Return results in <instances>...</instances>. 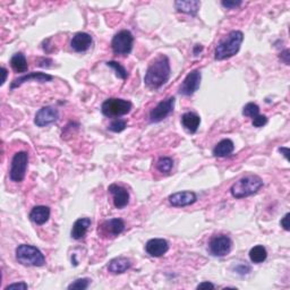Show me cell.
I'll use <instances>...</instances> for the list:
<instances>
[{"label": "cell", "mask_w": 290, "mask_h": 290, "mask_svg": "<svg viewBox=\"0 0 290 290\" xmlns=\"http://www.w3.org/2000/svg\"><path fill=\"white\" fill-rule=\"evenodd\" d=\"M170 62L166 55H160L148 68L144 76V83L149 89L158 90L166 84L170 77Z\"/></svg>", "instance_id": "cell-1"}, {"label": "cell", "mask_w": 290, "mask_h": 290, "mask_svg": "<svg viewBox=\"0 0 290 290\" xmlns=\"http://www.w3.org/2000/svg\"><path fill=\"white\" fill-rule=\"evenodd\" d=\"M244 41V34L240 31H231L218 43L214 51L215 60H224L231 58L240 50Z\"/></svg>", "instance_id": "cell-2"}, {"label": "cell", "mask_w": 290, "mask_h": 290, "mask_svg": "<svg viewBox=\"0 0 290 290\" xmlns=\"http://www.w3.org/2000/svg\"><path fill=\"white\" fill-rule=\"evenodd\" d=\"M263 180L256 175L245 176L231 186L230 193L235 198L248 197L263 187Z\"/></svg>", "instance_id": "cell-3"}, {"label": "cell", "mask_w": 290, "mask_h": 290, "mask_svg": "<svg viewBox=\"0 0 290 290\" xmlns=\"http://www.w3.org/2000/svg\"><path fill=\"white\" fill-rule=\"evenodd\" d=\"M16 259L25 266H43L46 264V257L41 250L28 244H22L16 248Z\"/></svg>", "instance_id": "cell-4"}, {"label": "cell", "mask_w": 290, "mask_h": 290, "mask_svg": "<svg viewBox=\"0 0 290 290\" xmlns=\"http://www.w3.org/2000/svg\"><path fill=\"white\" fill-rule=\"evenodd\" d=\"M132 102L124 99L110 98L102 103L101 111L102 114L109 118H117V117H122L131 112L132 110Z\"/></svg>", "instance_id": "cell-5"}, {"label": "cell", "mask_w": 290, "mask_h": 290, "mask_svg": "<svg viewBox=\"0 0 290 290\" xmlns=\"http://www.w3.org/2000/svg\"><path fill=\"white\" fill-rule=\"evenodd\" d=\"M29 163V154L25 151L17 152L12 160L10 178L14 183H21L27 175V169Z\"/></svg>", "instance_id": "cell-6"}, {"label": "cell", "mask_w": 290, "mask_h": 290, "mask_svg": "<svg viewBox=\"0 0 290 290\" xmlns=\"http://www.w3.org/2000/svg\"><path fill=\"white\" fill-rule=\"evenodd\" d=\"M134 45V37L133 34L123 30L116 34L111 41V48L115 55L119 56H127L132 53Z\"/></svg>", "instance_id": "cell-7"}, {"label": "cell", "mask_w": 290, "mask_h": 290, "mask_svg": "<svg viewBox=\"0 0 290 290\" xmlns=\"http://www.w3.org/2000/svg\"><path fill=\"white\" fill-rule=\"evenodd\" d=\"M232 249L231 238L226 235H219L212 237L209 241V252L213 256H226Z\"/></svg>", "instance_id": "cell-8"}, {"label": "cell", "mask_w": 290, "mask_h": 290, "mask_svg": "<svg viewBox=\"0 0 290 290\" xmlns=\"http://www.w3.org/2000/svg\"><path fill=\"white\" fill-rule=\"evenodd\" d=\"M175 98L170 97L167 100H163L159 102L157 107H154L150 112V120L151 123H160L163 119H166L167 117L172 114L175 109Z\"/></svg>", "instance_id": "cell-9"}, {"label": "cell", "mask_w": 290, "mask_h": 290, "mask_svg": "<svg viewBox=\"0 0 290 290\" xmlns=\"http://www.w3.org/2000/svg\"><path fill=\"white\" fill-rule=\"evenodd\" d=\"M202 80V74L198 69H194L189 73V74L185 77L183 83H181L179 88V93L185 95V97H190L196 91L200 89Z\"/></svg>", "instance_id": "cell-10"}, {"label": "cell", "mask_w": 290, "mask_h": 290, "mask_svg": "<svg viewBox=\"0 0 290 290\" xmlns=\"http://www.w3.org/2000/svg\"><path fill=\"white\" fill-rule=\"evenodd\" d=\"M59 119V111L57 108L53 106H47L41 108L37 112L36 118H34V124L38 127H45L48 125H51L57 122Z\"/></svg>", "instance_id": "cell-11"}, {"label": "cell", "mask_w": 290, "mask_h": 290, "mask_svg": "<svg viewBox=\"0 0 290 290\" xmlns=\"http://www.w3.org/2000/svg\"><path fill=\"white\" fill-rule=\"evenodd\" d=\"M53 80H54V77L49 74H46V73L32 72V73H29V74L22 75L19 77V79H15L14 81H13L11 84V90H15L17 88H20L22 84L27 83V82H30V81L39 82V83H46V82H50Z\"/></svg>", "instance_id": "cell-12"}, {"label": "cell", "mask_w": 290, "mask_h": 290, "mask_svg": "<svg viewBox=\"0 0 290 290\" xmlns=\"http://www.w3.org/2000/svg\"><path fill=\"white\" fill-rule=\"evenodd\" d=\"M169 203L175 207H184L194 204L197 201V196L194 192L186 190V192H178L171 194L168 197Z\"/></svg>", "instance_id": "cell-13"}, {"label": "cell", "mask_w": 290, "mask_h": 290, "mask_svg": "<svg viewBox=\"0 0 290 290\" xmlns=\"http://www.w3.org/2000/svg\"><path fill=\"white\" fill-rule=\"evenodd\" d=\"M169 243L162 238H153L150 239L145 245V250L150 256L161 257L168 252Z\"/></svg>", "instance_id": "cell-14"}, {"label": "cell", "mask_w": 290, "mask_h": 290, "mask_svg": "<svg viewBox=\"0 0 290 290\" xmlns=\"http://www.w3.org/2000/svg\"><path fill=\"white\" fill-rule=\"evenodd\" d=\"M108 190L114 198V205L117 209H123L126 206L129 202V193L126 188L122 187V186L117 184H111Z\"/></svg>", "instance_id": "cell-15"}, {"label": "cell", "mask_w": 290, "mask_h": 290, "mask_svg": "<svg viewBox=\"0 0 290 290\" xmlns=\"http://www.w3.org/2000/svg\"><path fill=\"white\" fill-rule=\"evenodd\" d=\"M92 42L93 39L89 33L79 32L73 37L71 41V47L73 50L76 51V53H84V51L88 50L91 47Z\"/></svg>", "instance_id": "cell-16"}, {"label": "cell", "mask_w": 290, "mask_h": 290, "mask_svg": "<svg viewBox=\"0 0 290 290\" xmlns=\"http://www.w3.org/2000/svg\"><path fill=\"white\" fill-rule=\"evenodd\" d=\"M101 230L106 233V235L111 236H118L125 230V222L124 220L119 218L110 219L101 224Z\"/></svg>", "instance_id": "cell-17"}, {"label": "cell", "mask_w": 290, "mask_h": 290, "mask_svg": "<svg viewBox=\"0 0 290 290\" xmlns=\"http://www.w3.org/2000/svg\"><path fill=\"white\" fill-rule=\"evenodd\" d=\"M50 213L51 211L48 206L38 205L36 207H33L32 211L30 212V219H31V221H33L36 224L42 226V224H45L48 220H49Z\"/></svg>", "instance_id": "cell-18"}, {"label": "cell", "mask_w": 290, "mask_h": 290, "mask_svg": "<svg viewBox=\"0 0 290 290\" xmlns=\"http://www.w3.org/2000/svg\"><path fill=\"white\" fill-rule=\"evenodd\" d=\"M200 124L201 118L195 112H186V114L181 116V125H183V127L190 134L197 132Z\"/></svg>", "instance_id": "cell-19"}, {"label": "cell", "mask_w": 290, "mask_h": 290, "mask_svg": "<svg viewBox=\"0 0 290 290\" xmlns=\"http://www.w3.org/2000/svg\"><path fill=\"white\" fill-rule=\"evenodd\" d=\"M91 223H92V221H91L90 218H81L76 220L72 228V238H74L76 240L82 239L86 235V232H88Z\"/></svg>", "instance_id": "cell-20"}, {"label": "cell", "mask_w": 290, "mask_h": 290, "mask_svg": "<svg viewBox=\"0 0 290 290\" xmlns=\"http://www.w3.org/2000/svg\"><path fill=\"white\" fill-rule=\"evenodd\" d=\"M132 263L126 257H117L111 259L108 264V270L114 274H120L126 272L128 269H131Z\"/></svg>", "instance_id": "cell-21"}, {"label": "cell", "mask_w": 290, "mask_h": 290, "mask_svg": "<svg viewBox=\"0 0 290 290\" xmlns=\"http://www.w3.org/2000/svg\"><path fill=\"white\" fill-rule=\"evenodd\" d=\"M176 10L184 13V14H188L192 16H196L197 12L201 7V3L197 0H188V2H175Z\"/></svg>", "instance_id": "cell-22"}, {"label": "cell", "mask_w": 290, "mask_h": 290, "mask_svg": "<svg viewBox=\"0 0 290 290\" xmlns=\"http://www.w3.org/2000/svg\"><path fill=\"white\" fill-rule=\"evenodd\" d=\"M233 150H235L233 142L229 140V138H226V140L220 141L218 144L215 145V148L213 149V155L218 158L228 157V155H230L233 152Z\"/></svg>", "instance_id": "cell-23"}, {"label": "cell", "mask_w": 290, "mask_h": 290, "mask_svg": "<svg viewBox=\"0 0 290 290\" xmlns=\"http://www.w3.org/2000/svg\"><path fill=\"white\" fill-rule=\"evenodd\" d=\"M11 66L16 73H25L29 69L27 58L22 53H17L13 56L11 59Z\"/></svg>", "instance_id": "cell-24"}, {"label": "cell", "mask_w": 290, "mask_h": 290, "mask_svg": "<svg viewBox=\"0 0 290 290\" xmlns=\"http://www.w3.org/2000/svg\"><path fill=\"white\" fill-rule=\"evenodd\" d=\"M267 257L266 248L262 245H256L249 250V258L250 261L255 264L263 263Z\"/></svg>", "instance_id": "cell-25"}, {"label": "cell", "mask_w": 290, "mask_h": 290, "mask_svg": "<svg viewBox=\"0 0 290 290\" xmlns=\"http://www.w3.org/2000/svg\"><path fill=\"white\" fill-rule=\"evenodd\" d=\"M174 167V160L169 157H162L158 160L157 169L162 174H169Z\"/></svg>", "instance_id": "cell-26"}, {"label": "cell", "mask_w": 290, "mask_h": 290, "mask_svg": "<svg viewBox=\"0 0 290 290\" xmlns=\"http://www.w3.org/2000/svg\"><path fill=\"white\" fill-rule=\"evenodd\" d=\"M106 65L108 67H111L114 69L115 73H116V76L118 77V79H122V80H126L127 76H128V73L126 69H125L124 66H122L119 63L114 62V60H111V62H107Z\"/></svg>", "instance_id": "cell-27"}, {"label": "cell", "mask_w": 290, "mask_h": 290, "mask_svg": "<svg viewBox=\"0 0 290 290\" xmlns=\"http://www.w3.org/2000/svg\"><path fill=\"white\" fill-rule=\"evenodd\" d=\"M243 115L245 117H249V118L254 119L255 117L259 115V107L256 103L248 102L247 105L243 108Z\"/></svg>", "instance_id": "cell-28"}, {"label": "cell", "mask_w": 290, "mask_h": 290, "mask_svg": "<svg viewBox=\"0 0 290 290\" xmlns=\"http://www.w3.org/2000/svg\"><path fill=\"white\" fill-rule=\"evenodd\" d=\"M126 127H127L126 120L117 118V119L112 120V122L109 124L108 129H109L110 132H114V133H120V132H123Z\"/></svg>", "instance_id": "cell-29"}, {"label": "cell", "mask_w": 290, "mask_h": 290, "mask_svg": "<svg viewBox=\"0 0 290 290\" xmlns=\"http://www.w3.org/2000/svg\"><path fill=\"white\" fill-rule=\"evenodd\" d=\"M91 279L89 278H82V279H77L75 280L74 282H72L71 284L68 285V289L72 290V289H79V290H85L89 288V285L91 283Z\"/></svg>", "instance_id": "cell-30"}, {"label": "cell", "mask_w": 290, "mask_h": 290, "mask_svg": "<svg viewBox=\"0 0 290 290\" xmlns=\"http://www.w3.org/2000/svg\"><path fill=\"white\" fill-rule=\"evenodd\" d=\"M267 124V117L266 116H264V115H258L255 117V118L253 119V122H252V125L254 127H263V126H265V125Z\"/></svg>", "instance_id": "cell-31"}, {"label": "cell", "mask_w": 290, "mask_h": 290, "mask_svg": "<svg viewBox=\"0 0 290 290\" xmlns=\"http://www.w3.org/2000/svg\"><path fill=\"white\" fill-rule=\"evenodd\" d=\"M241 3L240 0H238V2H235V0H223V2H221V5L224 7V8H227V10H233V8H237V7H239L241 5Z\"/></svg>", "instance_id": "cell-32"}, {"label": "cell", "mask_w": 290, "mask_h": 290, "mask_svg": "<svg viewBox=\"0 0 290 290\" xmlns=\"http://www.w3.org/2000/svg\"><path fill=\"white\" fill-rule=\"evenodd\" d=\"M236 271L237 273H239L241 275L247 274L250 272V266L247 265V264H239V265L236 266Z\"/></svg>", "instance_id": "cell-33"}, {"label": "cell", "mask_w": 290, "mask_h": 290, "mask_svg": "<svg viewBox=\"0 0 290 290\" xmlns=\"http://www.w3.org/2000/svg\"><path fill=\"white\" fill-rule=\"evenodd\" d=\"M28 288H29L28 283H25V282H23V281H22V282H16V283L8 284L5 289H6V290H10V289H22V290H27Z\"/></svg>", "instance_id": "cell-34"}, {"label": "cell", "mask_w": 290, "mask_h": 290, "mask_svg": "<svg viewBox=\"0 0 290 290\" xmlns=\"http://www.w3.org/2000/svg\"><path fill=\"white\" fill-rule=\"evenodd\" d=\"M289 54H290V51L288 49H285L279 56L280 59H281V62H283L285 65H289V63H290V60H289L290 55Z\"/></svg>", "instance_id": "cell-35"}, {"label": "cell", "mask_w": 290, "mask_h": 290, "mask_svg": "<svg viewBox=\"0 0 290 290\" xmlns=\"http://www.w3.org/2000/svg\"><path fill=\"white\" fill-rule=\"evenodd\" d=\"M280 226L282 227L285 231H289V213L285 214L280 221Z\"/></svg>", "instance_id": "cell-36"}, {"label": "cell", "mask_w": 290, "mask_h": 290, "mask_svg": "<svg viewBox=\"0 0 290 290\" xmlns=\"http://www.w3.org/2000/svg\"><path fill=\"white\" fill-rule=\"evenodd\" d=\"M214 288L215 285L209 282V281H205V282H202L197 285V289H214Z\"/></svg>", "instance_id": "cell-37"}, {"label": "cell", "mask_w": 290, "mask_h": 290, "mask_svg": "<svg viewBox=\"0 0 290 290\" xmlns=\"http://www.w3.org/2000/svg\"><path fill=\"white\" fill-rule=\"evenodd\" d=\"M202 50H203V46L201 45H195V47H194V49H193V54L197 56V55H200L202 53Z\"/></svg>", "instance_id": "cell-38"}, {"label": "cell", "mask_w": 290, "mask_h": 290, "mask_svg": "<svg viewBox=\"0 0 290 290\" xmlns=\"http://www.w3.org/2000/svg\"><path fill=\"white\" fill-rule=\"evenodd\" d=\"M279 152L283 155V157L285 158V160H289V157H288L289 149H288V148H280V149H279Z\"/></svg>", "instance_id": "cell-39"}, {"label": "cell", "mask_w": 290, "mask_h": 290, "mask_svg": "<svg viewBox=\"0 0 290 290\" xmlns=\"http://www.w3.org/2000/svg\"><path fill=\"white\" fill-rule=\"evenodd\" d=\"M2 72H3V81H2V85H4V84H5V82H6L8 72H7V69H6L5 67H3V68H2Z\"/></svg>", "instance_id": "cell-40"}]
</instances>
